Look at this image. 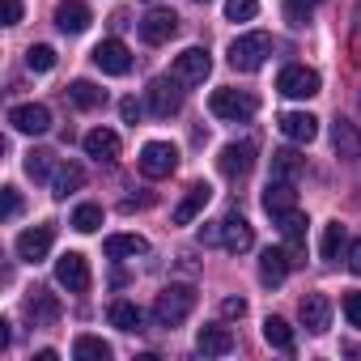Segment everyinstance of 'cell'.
Instances as JSON below:
<instances>
[{"label": "cell", "instance_id": "ee69618b", "mask_svg": "<svg viewBox=\"0 0 361 361\" xmlns=\"http://www.w3.org/2000/svg\"><path fill=\"white\" fill-rule=\"evenodd\" d=\"M348 268L361 276V238H357V243H348Z\"/></svg>", "mask_w": 361, "mask_h": 361}, {"label": "cell", "instance_id": "44dd1931", "mask_svg": "<svg viewBox=\"0 0 361 361\" xmlns=\"http://www.w3.org/2000/svg\"><path fill=\"white\" fill-rule=\"evenodd\" d=\"M85 153H90L94 161H115V157H119V132H111V128L85 132Z\"/></svg>", "mask_w": 361, "mask_h": 361}, {"label": "cell", "instance_id": "30bf717a", "mask_svg": "<svg viewBox=\"0 0 361 361\" xmlns=\"http://www.w3.org/2000/svg\"><path fill=\"white\" fill-rule=\"evenodd\" d=\"M276 90L285 98H314L319 94V73L314 68H302V64H289V68H281Z\"/></svg>", "mask_w": 361, "mask_h": 361}, {"label": "cell", "instance_id": "4dcf8cb0", "mask_svg": "<svg viewBox=\"0 0 361 361\" xmlns=\"http://www.w3.org/2000/svg\"><path fill=\"white\" fill-rule=\"evenodd\" d=\"M348 247V230L340 221H327L323 226V238H319V255L323 259H340V251Z\"/></svg>", "mask_w": 361, "mask_h": 361}, {"label": "cell", "instance_id": "7a4b0ae2", "mask_svg": "<svg viewBox=\"0 0 361 361\" xmlns=\"http://www.w3.org/2000/svg\"><path fill=\"white\" fill-rule=\"evenodd\" d=\"M268 56H272V39H268L264 30L238 35V39L230 43V64H234L238 73H255V68H264Z\"/></svg>", "mask_w": 361, "mask_h": 361}, {"label": "cell", "instance_id": "f546056e", "mask_svg": "<svg viewBox=\"0 0 361 361\" xmlns=\"http://www.w3.org/2000/svg\"><path fill=\"white\" fill-rule=\"evenodd\" d=\"M68 102L81 106V111H98V106H106V90H98L94 81H73L68 85Z\"/></svg>", "mask_w": 361, "mask_h": 361}, {"label": "cell", "instance_id": "f1b7e54d", "mask_svg": "<svg viewBox=\"0 0 361 361\" xmlns=\"http://www.w3.org/2000/svg\"><path fill=\"white\" fill-rule=\"evenodd\" d=\"M106 319H111V327H119V331H140L145 327V310L136 306V302H111V310H106Z\"/></svg>", "mask_w": 361, "mask_h": 361}, {"label": "cell", "instance_id": "4fadbf2b", "mask_svg": "<svg viewBox=\"0 0 361 361\" xmlns=\"http://www.w3.org/2000/svg\"><path fill=\"white\" fill-rule=\"evenodd\" d=\"M9 123L26 136H43V132H51V111L43 102H22V106L9 111Z\"/></svg>", "mask_w": 361, "mask_h": 361}, {"label": "cell", "instance_id": "6da1fadb", "mask_svg": "<svg viewBox=\"0 0 361 361\" xmlns=\"http://www.w3.org/2000/svg\"><path fill=\"white\" fill-rule=\"evenodd\" d=\"M196 310V289L192 285H166L153 302V323L157 327H178Z\"/></svg>", "mask_w": 361, "mask_h": 361}, {"label": "cell", "instance_id": "b9f144b4", "mask_svg": "<svg viewBox=\"0 0 361 361\" xmlns=\"http://www.w3.org/2000/svg\"><path fill=\"white\" fill-rule=\"evenodd\" d=\"M18 213H22V196H18V192H13V188H5V217H9V221H13V217H18Z\"/></svg>", "mask_w": 361, "mask_h": 361}, {"label": "cell", "instance_id": "3957f363", "mask_svg": "<svg viewBox=\"0 0 361 361\" xmlns=\"http://www.w3.org/2000/svg\"><path fill=\"white\" fill-rule=\"evenodd\" d=\"M209 111H213L217 119L243 123V119H251V115L259 111V98H255V94H247V90H213Z\"/></svg>", "mask_w": 361, "mask_h": 361}, {"label": "cell", "instance_id": "74e56055", "mask_svg": "<svg viewBox=\"0 0 361 361\" xmlns=\"http://www.w3.org/2000/svg\"><path fill=\"white\" fill-rule=\"evenodd\" d=\"M255 13H259L255 0H226V18H230V22H251Z\"/></svg>", "mask_w": 361, "mask_h": 361}, {"label": "cell", "instance_id": "484cf974", "mask_svg": "<svg viewBox=\"0 0 361 361\" xmlns=\"http://www.w3.org/2000/svg\"><path fill=\"white\" fill-rule=\"evenodd\" d=\"M306 174V157L298 149H276L272 153V178H285V183H298Z\"/></svg>", "mask_w": 361, "mask_h": 361}, {"label": "cell", "instance_id": "d590c367", "mask_svg": "<svg viewBox=\"0 0 361 361\" xmlns=\"http://www.w3.org/2000/svg\"><path fill=\"white\" fill-rule=\"evenodd\" d=\"M26 68H30V73H51V68H56V51H51L47 43H35V47L26 51Z\"/></svg>", "mask_w": 361, "mask_h": 361}, {"label": "cell", "instance_id": "4316f807", "mask_svg": "<svg viewBox=\"0 0 361 361\" xmlns=\"http://www.w3.org/2000/svg\"><path fill=\"white\" fill-rule=\"evenodd\" d=\"M81 183H85V170H81L77 161H64V166H56V174H51V196H56V200H68Z\"/></svg>", "mask_w": 361, "mask_h": 361}, {"label": "cell", "instance_id": "277c9868", "mask_svg": "<svg viewBox=\"0 0 361 361\" xmlns=\"http://www.w3.org/2000/svg\"><path fill=\"white\" fill-rule=\"evenodd\" d=\"M213 73V60L204 47H188V51H178L174 64H170V77L178 85H204V77Z\"/></svg>", "mask_w": 361, "mask_h": 361}, {"label": "cell", "instance_id": "52a82bcc", "mask_svg": "<svg viewBox=\"0 0 361 361\" xmlns=\"http://www.w3.org/2000/svg\"><path fill=\"white\" fill-rule=\"evenodd\" d=\"M145 98H149V111H153L157 119H170V115H178V106H183V94H178V81H174V77L149 81Z\"/></svg>", "mask_w": 361, "mask_h": 361}, {"label": "cell", "instance_id": "8d00e7d4", "mask_svg": "<svg viewBox=\"0 0 361 361\" xmlns=\"http://www.w3.org/2000/svg\"><path fill=\"white\" fill-rule=\"evenodd\" d=\"M102 226V209L98 204H81L77 213H73V230H81V234H94Z\"/></svg>", "mask_w": 361, "mask_h": 361}, {"label": "cell", "instance_id": "e575fe53", "mask_svg": "<svg viewBox=\"0 0 361 361\" xmlns=\"http://www.w3.org/2000/svg\"><path fill=\"white\" fill-rule=\"evenodd\" d=\"M26 174L43 183V178H51V174H56V157H51V153H43V149H35V153L26 157Z\"/></svg>", "mask_w": 361, "mask_h": 361}, {"label": "cell", "instance_id": "1f68e13d", "mask_svg": "<svg viewBox=\"0 0 361 361\" xmlns=\"http://www.w3.org/2000/svg\"><path fill=\"white\" fill-rule=\"evenodd\" d=\"M73 357L77 361H111V344L102 336H77L73 340Z\"/></svg>", "mask_w": 361, "mask_h": 361}, {"label": "cell", "instance_id": "7402d4cb", "mask_svg": "<svg viewBox=\"0 0 361 361\" xmlns=\"http://www.w3.org/2000/svg\"><path fill=\"white\" fill-rule=\"evenodd\" d=\"M276 226H281V234H285V243H289V259H293V264H302V247H306V217L293 209V213L276 217Z\"/></svg>", "mask_w": 361, "mask_h": 361}, {"label": "cell", "instance_id": "d6986e66", "mask_svg": "<svg viewBox=\"0 0 361 361\" xmlns=\"http://www.w3.org/2000/svg\"><path fill=\"white\" fill-rule=\"evenodd\" d=\"M90 22H94V13H90V5H81V0H64V5H56V26L64 35H85Z\"/></svg>", "mask_w": 361, "mask_h": 361}, {"label": "cell", "instance_id": "bcb514c9", "mask_svg": "<svg viewBox=\"0 0 361 361\" xmlns=\"http://www.w3.org/2000/svg\"><path fill=\"white\" fill-rule=\"evenodd\" d=\"M200 5H204V0H200Z\"/></svg>", "mask_w": 361, "mask_h": 361}, {"label": "cell", "instance_id": "5bb4252c", "mask_svg": "<svg viewBox=\"0 0 361 361\" xmlns=\"http://www.w3.org/2000/svg\"><path fill=\"white\" fill-rule=\"evenodd\" d=\"M174 35H178V18H174L170 9H149V13L140 18V39H145V43L157 47V43H170Z\"/></svg>", "mask_w": 361, "mask_h": 361}, {"label": "cell", "instance_id": "d6a6232c", "mask_svg": "<svg viewBox=\"0 0 361 361\" xmlns=\"http://www.w3.org/2000/svg\"><path fill=\"white\" fill-rule=\"evenodd\" d=\"M264 340H268L272 348H281V353H293V327H289L285 319H276V314L264 319Z\"/></svg>", "mask_w": 361, "mask_h": 361}, {"label": "cell", "instance_id": "60d3db41", "mask_svg": "<svg viewBox=\"0 0 361 361\" xmlns=\"http://www.w3.org/2000/svg\"><path fill=\"white\" fill-rule=\"evenodd\" d=\"M119 115H123V123H136V119H140V102H136V98H123V102H119Z\"/></svg>", "mask_w": 361, "mask_h": 361}, {"label": "cell", "instance_id": "83f0119b", "mask_svg": "<svg viewBox=\"0 0 361 361\" xmlns=\"http://www.w3.org/2000/svg\"><path fill=\"white\" fill-rule=\"evenodd\" d=\"M102 251H106V259H136V255L149 251V243H145L140 234H111V238L102 243Z\"/></svg>", "mask_w": 361, "mask_h": 361}, {"label": "cell", "instance_id": "ac0fdd59", "mask_svg": "<svg viewBox=\"0 0 361 361\" xmlns=\"http://www.w3.org/2000/svg\"><path fill=\"white\" fill-rule=\"evenodd\" d=\"M276 123H281V132H285L289 140H298V145H310V140L319 136V119H314L310 111H285Z\"/></svg>", "mask_w": 361, "mask_h": 361}, {"label": "cell", "instance_id": "e0dca14e", "mask_svg": "<svg viewBox=\"0 0 361 361\" xmlns=\"http://www.w3.org/2000/svg\"><path fill=\"white\" fill-rule=\"evenodd\" d=\"M293 209H298L293 183H285V178H268V188H264V213L276 221V217H285V213H293Z\"/></svg>", "mask_w": 361, "mask_h": 361}, {"label": "cell", "instance_id": "7bdbcfd3", "mask_svg": "<svg viewBox=\"0 0 361 361\" xmlns=\"http://www.w3.org/2000/svg\"><path fill=\"white\" fill-rule=\"evenodd\" d=\"M22 22V0H5V26H18Z\"/></svg>", "mask_w": 361, "mask_h": 361}, {"label": "cell", "instance_id": "8992f818", "mask_svg": "<svg viewBox=\"0 0 361 361\" xmlns=\"http://www.w3.org/2000/svg\"><path fill=\"white\" fill-rule=\"evenodd\" d=\"M217 243H221L230 255H243V251H251L255 230H251V221H247L243 213H226V217L217 221Z\"/></svg>", "mask_w": 361, "mask_h": 361}, {"label": "cell", "instance_id": "8fae6325", "mask_svg": "<svg viewBox=\"0 0 361 361\" xmlns=\"http://www.w3.org/2000/svg\"><path fill=\"white\" fill-rule=\"evenodd\" d=\"M94 64L106 73V77H128L132 73V51L119 43V39H102L94 47Z\"/></svg>", "mask_w": 361, "mask_h": 361}, {"label": "cell", "instance_id": "2e32d148", "mask_svg": "<svg viewBox=\"0 0 361 361\" xmlns=\"http://www.w3.org/2000/svg\"><path fill=\"white\" fill-rule=\"evenodd\" d=\"M51 243H56V230H51V226H35V230L18 234V259H26V264H39V259H47Z\"/></svg>", "mask_w": 361, "mask_h": 361}, {"label": "cell", "instance_id": "ffe728a7", "mask_svg": "<svg viewBox=\"0 0 361 361\" xmlns=\"http://www.w3.org/2000/svg\"><path fill=\"white\" fill-rule=\"evenodd\" d=\"M331 145L344 161H361V128L348 123V119H336L331 123Z\"/></svg>", "mask_w": 361, "mask_h": 361}, {"label": "cell", "instance_id": "d4e9b609", "mask_svg": "<svg viewBox=\"0 0 361 361\" xmlns=\"http://www.w3.org/2000/svg\"><path fill=\"white\" fill-rule=\"evenodd\" d=\"M196 348L204 357H226V353H234V331L230 327H200Z\"/></svg>", "mask_w": 361, "mask_h": 361}, {"label": "cell", "instance_id": "f35d334b", "mask_svg": "<svg viewBox=\"0 0 361 361\" xmlns=\"http://www.w3.org/2000/svg\"><path fill=\"white\" fill-rule=\"evenodd\" d=\"M344 319H348L353 327H361V293H348V298H344Z\"/></svg>", "mask_w": 361, "mask_h": 361}, {"label": "cell", "instance_id": "cb8c5ba5", "mask_svg": "<svg viewBox=\"0 0 361 361\" xmlns=\"http://www.w3.org/2000/svg\"><path fill=\"white\" fill-rule=\"evenodd\" d=\"M26 310H30L35 327H51V323L60 319V302H56V293H47V289H35V293L26 298Z\"/></svg>", "mask_w": 361, "mask_h": 361}, {"label": "cell", "instance_id": "9a60e30c", "mask_svg": "<svg viewBox=\"0 0 361 361\" xmlns=\"http://www.w3.org/2000/svg\"><path fill=\"white\" fill-rule=\"evenodd\" d=\"M298 319H302V327H306V331L323 336V331L331 327V302H327L323 293H306V298L298 302Z\"/></svg>", "mask_w": 361, "mask_h": 361}, {"label": "cell", "instance_id": "603a6c76", "mask_svg": "<svg viewBox=\"0 0 361 361\" xmlns=\"http://www.w3.org/2000/svg\"><path fill=\"white\" fill-rule=\"evenodd\" d=\"M289 268H293V259H289V251H281V247H268V251L259 255V281H264V285H281V281L289 276Z\"/></svg>", "mask_w": 361, "mask_h": 361}, {"label": "cell", "instance_id": "ba28073f", "mask_svg": "<svg viewBox=\"0 0 361 361\" xmlns=\"http://www.w3.org/2000/svg\"><path fill=\"white\" fill-rule=\"evenodd\" d=\"M217 166H221V174L230 178V183H238V178H247L251 166H255V145H251V140H230V145L221 149Z\"/></svg>", "mask_w": 361, "mask_h": 361}, {"label": "cell", "instance_id": "7c38bea8", "mask_svg": "<svg viewBox=\"0 0 361 361\" xmlns=\"http://www.w3.org/2000/svg\"><path fill=\"white\" fill-rule=\"evenodd\" d=\"M209 200H213V188L204 183V178H200V183H192V188H188V196L174 204L170 221H174V226H192V221H196V217L209 209Z\"/></svg>", "mask_w": 361, "mask_h": 361}, {"label": "cell", "instance_id": "ab89813d", "mask_svg": "<svg viewBox=\"0 0 361 361\" xmlns=\"http://www.w3.org/2000/svg\"><path fill=\"white\" fill-rule=\"evenodd\" d=\"M221 314H226V319H243V314H247V298H226V302H221Z\"/></svg>", "mask_w": 361, "mask_h": 361}, {"label": "cell", "instance_id": "5b68a950", "mask_svg": "<svg viewBox=\"0 0 361 361\" xmlns=\"http://www.w3.org/2000/svg\"><path fill=\"white\" fill-rule=\"evenodd\" d=\"M174 170H178V149H174L170 140H149V145L140 149V174L166 178V174H174Z\"/></svg>", "mask_w": 361, "mask_h": 361}, {"label": "cell", "instance_id": "9c48e42d", "mask_svg": "<svg viewBox=\"0 0 361 361\" xmlns=\"http://www.w3.org/2000/svg\"><path fill=\"white\" fill-rule=\"evenodd\" d=\"M56 281L68 289V293H85L90 289V259L81 251H64L56 259Z\"/></svg>", "mask_w": 361, "mask_h": 361}, {"label": "cell", "instance_id": "f6af8a7d", "mask_svg": "<svg viewBox=\"0 0 361 361\" xmlns=\"http://www.w3.org/2000/svg\"><path fill=\"white\" fill-rule=\"evenodd\" d=\"M353 22H357V26H353V47L361 51V5H357V13H353Z\"/></svg>", "mask_w": 361, "mask_h": 361}, {"label": "cell", "instance_id": "836d02e7", "mask_svg": "<svg viewBox=\"0 0 361 361\" xmlns=\"http://www.w3.org/2000/svg\"><path fill=\"white\" fill-rule=\"evenodd\" d=\"M314 5H319V0H285V22L302 30V26L314 18Z\"/></svg>", "mask_w": 361, "mask_h": 361}]
</instances>
